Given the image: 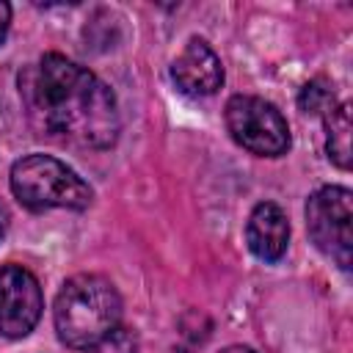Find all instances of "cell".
<instances>
[{"mask_svg": "<svg viewBox=\"0 0 353 353\" xmlns=\"http://www.w3.org/2000/svg\"><path fill=\"white\" fill-rule=\"evenodd\" d=\"M19 94L39 135L83 149H110L119 138L121 119L110 85L61 52H44L19 74Z\"/></svg>", "mask_w": 353, "mask_h": 353, "instance_id": "6da1fadb", "label": "cell"}, {"mask_svg": "<svg viewBox=\"0 0 353 353\" xmlns=\"http://www.w3.org/2000/svg\"><path fill=\"white\" fill-rule=\"evenodd\" d=\"M298 105H301L303 113H320V116H325L336 105V99H334V91H331V85L325 80H312V83H306L301 88Z\"/></svg>", "mask_w": 353, "mask_h": 353, "instance_id": "30bf717a", "label": "cell"}, {"mask_svg": "<svg viewBox=\"0 0 353 353\" xmlns=\"http://www.w3.org/2000/svg\"><path fill=\"white\" fill-rule=\"evenodd\" d=\"M58 339L74 350H88L113 334L121 323V298L110 279L97 273H77L63 281L55 298Z\"/></svg>", "mask_w": 353, "mask_h": 353, "instance_id": "7a4b0ae2", "label": "cell"}, {"mask_svg": "<svg viewBox=\"0 0 353 353\" xmlns=\"http://www.w3.org/2000/svg\"><path fill=\"white\" fill-rule=\"evenodd\" d=\"M6 229H8V210H6L3 204H0V240H3Z\"/></svg>", "mask_w": 353, "mask_h": 353, "instance_id": "4fadbf2b", "label": "cell"}, {"mask_svg": "<svg viewBox=\"0 0 353 353\" xmlns=\"http://www.w3.org/2000/svg\"><path fill=\"white\" fill-rule=\"evenodd\" d=\"M223 121L234 143H240L251 154L281 157L290 149V124L284 113L262 97H251V94L229 97L223 108Z\"/></svg>", "mask_w": 353, "mask_h": 353, "instance_id": "277c9868", "label": "cell"}, {"mask_svg": "<svg viewBox=\"0 0 353 353\" xmlns=\"http://www.w3.org/2000/svg\"><path fill=\"white\" fill-rule=\"evenodd\" d=\"M44 309L39 279L22 265L0 268V334L6 339L28 336Z\"/></svg>", "mask_w": 353, "mask_h": 353, "instance_id": "8992f818", "label": "cell"}, {"mask_svg": "<svg viewBox=\"0 0 353 353\" xmlns=\"http://www.w3.org/2000/svg\"><path fill=\"white\" fill-rule=\"evenodd\" d=\"M174 85L188 97H210L223 85V63L204 39H190L171 63Z\"/></svg>", "mask_w": 353, "mask_h": 353, "instance_id": "52a82bcc", "label": "cell"}, {"mask_svg": "<svg viewBox=\"0 0 353 353\" xmlns=\"http://www.w3.org/2000/svg\"><path fill=\"white\" fill-rule=\"evenodd\" d=\"M11 193L33 212L44 210H85L94 201L91 185L50 154H28L11 165Z\"/></svg>", "mask_w": 353, "mask_h": 353, "instance_id": "3957f363", "label": "cell"}, {"mask_svg": "<svg viewBox=\"0 0 353 353\" xmlns=\"http://www.w3.org/2000/svg\"><path fill=\"white\" fill-rule=\"evenodd\" d=\"M353 193L342 185H325L306 201V229L312 243L342 270L353 262Z\"/></svg>", "mask_w": 353, "mask_h": 353, "instance_id": "5b68a950", "label": "cell"}, {"mask_svg": "<svg viewBox=\"0 0 353 353\" xmlns=\"http://www.w3.org/2000/svg\"><path fill=\"white\" fill-rule=\"evenodd\" d=\"M88 353H138V342H135V334L132 331H127V328L119 325L102 342H97L94 347H88Z\"/></svg>", "mask_w": 353, "mask_h": 353, "instance_id": "8fae6325", "label": "cell"}, {"mask_svg": "<svg viewBox=\"0 0 353 353\" xmlns=\"http://www.w3.org/2000/svg\"><path fill=\"white\" fill-rule=\"evenodd\" d=\"M8 25H11V6L6 0H0V44H3L6 33H8Z\"/></svg>", "mask_w": 353, "mask_h": 353, "instance_id": "7c38bea8", "label": "cell"}, {"mask_svg": "<svg viewBox=\"0 0 353 353\" xmlns=\"http://www.w3.org/2000/svg\"><path fill=\"white\" fill-rule=\"evenodd\" d=\"M325 152L339 168H350V105L339 102L325 116Z\"/></svg>", "mask_w": 353, "mask_h": 353, "instance_id": "9c48e42d", "label": "cell"}, {"mask_svg": "<svg viewBox=\"0 0 353 353\" xmlns=\"http://www.w3.org/2000/svg\"><path fill=\"white\" fill-rule=\"evenodd\" d=\"M221 353H254V350L245 347V345H229V347H223Z\"/></svg>", "mask_w": 353, "mask_h": 353, "instance_id": "5bb4252c", "label": "cell"}, {"mask_svg": "<svg viewBox=\"0 0 353 353\" xmlns=\"http://www.w3.org/2000/svg\"><path fill=\"white\" fill-rule=\"evenodd\" d=\"M245 243L262 262H279L290 245V221L273 201H259L245 223Z\"/></svg>", "mask_w": 353, "mask_h": 353, "instance_id": "ba28073f", "label": "cell"}]
</instances>
